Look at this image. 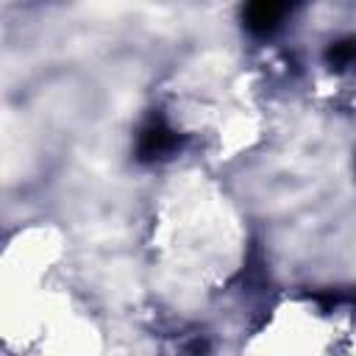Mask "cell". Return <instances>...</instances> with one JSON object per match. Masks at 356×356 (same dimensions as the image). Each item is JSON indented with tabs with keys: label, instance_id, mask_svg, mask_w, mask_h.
<instances>
[{
	"label": "cell",
	"instance_id": "1",
	"mask_svg": "<svg viewBox=\"0 0 356 356\" xmlns=\"http://www.w3.org/2000/svg\"><path fill=\"white\" fill-rule=\"evenodd\" d=\"M178 134L161 120V117H153L142 131H139V139H136V159L150 164V161H161L167 159L170 153L178 150Z\"/></svg>",
	"mask_w": 356,
	"mask_h": 356
},
{
	"label": "cell",
	"instance_id": "2",
	"mask_svg": "<svg viewBox=\"0 0 356 356\" xmlns=\"http://www.w3.org/2000/svg\"><path fill=\"white\" fill-rule=\"evenodd\" d=\"M284 14H286V6H284V3H264V0H261V3L245 6L242 22H245V28H248L253 36H270V33L278 31Z\"/></svg>",
	"mask_w": 356,
	"mask_h": 356
},
{
	"label": "cell",
	"instance_id": "3",
	"mask_svg": "<svg viewBox=\"0 0 356 356\" xmlns=\"http://www.w3.org/2000/svg\"><path fill=\"white\" fill-rule=\"evenodd\" d=\"M325 61L334 70H342L348 64L356 61V39H342V42H331V47L325 50Z\"/></svg>",
	"mask_w": 356,
	"mask_h": 356
}]
</instances>
